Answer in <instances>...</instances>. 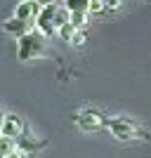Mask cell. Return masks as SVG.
<instances>
[{"label": "cell", "mask_w": 151, "mask_h": 158, "mask_svg": "<svg viewBox=\"0 0 151 158\" xmlns=\"http://www.w3.org/2000/svg\"><path fill=\"white\" fill-rule=\"evenodd\" d=\"M45 54V38L36 31H28L17 40V59L19 61H31L36 57Z\"/></svg>", "instance_id": "obj_2"}, {"label": "cell", "mask_w": 151, "mask_h": 158, "mask_svg": "<svg viewBox=\"0 0 151 158\" xmlns=\"http://www.w3.org/2000/svg\"><path fill=\"white\" fill-rule=\"evenodd\" d=\"M17 142V151H21V153H36V151H40L43 146L47 144V139H40V137H36V135H28L26 130L21 132L19 137L14 139Z\"/></svg>", "instance_id": "obj_5"}, {"label": "cell", "mask_w": 151, "mask_h": 158, "mask_svg": "<svg viewBox=\"0 0 151 158\" xmlns=\"http://www.w3.org/2000/svg\"><path fill=\"white\" fill-rule=\"evenodd\" d=\"M106 127H109V132H111L116 139H123V142H128V139H137V137L139 139H149V135H146L135 120L125 118V116L109 118V120H106Z\"/></svg>", "instance_id": "obj_1"}, {"label": "cell", "mask_w": 151, "mask_h": 158, "mask_svg": "<svg viewBox=\"0 0 151 158\" xmlns=\"http://www.w3.org/2000/svg\"><path fill=\"white\" fill-rule=\"evenodd\" d=\"M24 130H26V125L21 123V118L17 116V113H7V116H5V123H2V137L17 139Z\"/></svg>", "instance_id": "obj_6"}, {"label": "cell", "mask_w": 151, "mask_h": 158, "mask_svg": "<svg viewBox=\"0 0 151 158\" xmlns=\"http://www.w3.org/2000/svg\"><path fill=\"white\" fill-rule=\"evenodd\" d=\"M125 0H106V10H120Z\"/></svg>", "instance_id": "obj_15"}, {"label": "cell", "mask_w": 151, "mask_h": 158, "mask_svg": "<svg viewBox=\"0 0 151 158\" xmlns=\"http://www.w3.org/2000/svg\"><path fill=\"white\" fill-rule=\"evenodd\" d=\"M106 10V0H92L90 2V12H104Z\"/></svg>", "instance_id": "obj_13"}, {"label": "cell", "mask_w": 151, "mask_h": 158, "mask_svg": "<svg viewBox=\"0 0 151 158\" xmlns=\"http://www.w3.org/2000/svg\"><path fill=\"white\" fill-rule=\"evenodd\" d=\"M28 2H38V0H28Z\"/></svg>", "instance_id": "obj_19"}, {"label": "cell", "mask_w": 151, "mask_h": 158, "mask_svg": "<svg viewBox=\"0 0 151 158\" xmlns=\"http://www.w3.org/2000/svg\"><path fill=\"white\" fill-rule=\"evenodd\" d=\"M92 0H64V7L69 12H90Z\"/></svg>", "instance_id": "obj_9"}, {"label": "cell", "mask_w": 151, "mask_h": 158, "mask_svg": "<svg viewBox=\"0 0 151 158\" xmlns=\"http://www.w3.org/2000/svg\"><path fill=\"white\" fill-rule=\"evenodd\" d=\"M76 31H78L76 26H71V24H66V26H61V28H59V35H61L64 40H69V43H71V38H73V33H76Z\"/></svg>", "instance_id": "obj_12"}, {"label": "cell", "mask_w": 151, "mask_h": 158, "mask_svg": "<svg viewBox=\"0 0 151 158\" xmlns=\"http://www.w3.org/2000/svg\"><path fill=\"white\" fill-rule=\"evenodd\" d=\"M26 153H21V151H14V153H10V156H5V158H24Z\"/></svg>", "instance_id": "obj_16"}, {"label": "cell", "mask_w": 151, "mask_h": 158, "mask_svg": "<svg viewBox=\"0 0 151 158\" xmlns=\"http://www.w3.org/2000/svg\"><path fill=\"white\" fill-rule=\"evenodd\" d=\"M71 26H76L78 31H83L87 24V12H71V21H69Z\"/></svg>", "instance_id": "obj_11"}, {"label": "cell", "mask_w": 151, "mask_h": 158, "mask_svg": "<svg viewBox=\"0 0 151 158\" xmlns=\"http://www.w3.org/2000/svg\"><path fill=\"white\" fill-rule=\"evenodd\" d=\"M76 123H78L83 130H99L102 125H106V118L94 109H83V111L76 116Z\"/></svg>", "instance_id": "obj_4"}, {"label": "cell", "mask_w": 151, "mask_h": 158, "mask_svg": "<svg viewBox=\"0 0 151 158\" xmlns=\"http://www.w3.org/2000/svg\"><path fill=\"white\" fill-rule=\"evenodd\" d=\"M2 28H5V33H10V35L21 38V35H26V33H28V21L19 19V17H10V19L2 21Z\"/></svg>", "instance_id": "obj_7"}, {"label": "cell", "mask_w": 151, "mask_h": 158, "mask_svg": "<svg viewBox=\"0 0 151 158\" xmlns=\"http://www.w3.org/2000/svg\"><path fill=\"white\" fill-rule=\"evenodd\" d=\"M2 123H5V113H0V137H2Z\"/></svg>", "instance_id": "obj_17"}, {"label": "cell", "mask_w": 151, "mask_h": 158, "mask_svg": "<svg viewBox=\"0 0 151 158\" xmlns=\"http://www.w3.org/2000/svg\"><path fill=\"white\" fill-rule=\"evenodd\" d=\"M40 14V2H28V0H21L19 5H17V12H14V17H19V19H24V21H28L33 17H38Z\"/></svg>", "instance_id": "obj_8"}, {"label": "cell", "mask_w": 151, "mask_h": 158, "mask_svg": "<svg viewBox=\"0 0 151 158\" xmlns=\"http://www.w3.org/2000/svg\"><path fill=\"white\" fill-rule=\"evenodd\" d=\"M57 10H59V5H45L43 10H40V14L36 17V26H38V31L43 33V35H52L54 31H57V26H54V19H57Z\"/></svg>", "instance_id": "obj_3"}, {"label": "cell", "mask_w": 151, "mask_h": 158, "mask_svg": "<svg viewBox=\"0 0 151 158\" xmlns=\"http://www.w3.org/2000/svg\"><path fill=\"white\" fill-rule=\"evenodd\" d=\"M38 2H40L43 7H45V5H52V0H38Z\"/></svg>", "instance_id": "obj_18"}, {"label": "cell", "mask_w": 151, "mask_h": 158, "mask_svg": "<svg viewBox=\"0 0 151 158\" xmlns=\"http://www.w3.org/2000/svg\"><path fill=\"white\" fill-rule=\"evenodd\" d=\"M83 43H85V33L76 31V33H73V38H71V45H83Z\"/></svg>", "instance_id": "obj_14"}, {"label": "cell", "mask_w": 151, "mask_h": 158, "mask_svg": "<svg viewBox=\"0 0 151 158\" xmlns=\"http://www.w3.org/2000/svg\"><path fill=\"white\" fill-rule=\"evenodd\" d=\"M14 151H17V142L10 139V137H0V158L10 156V153H14Z\"/></svg>", "instance_id": "obj_10"}]
</instances>
